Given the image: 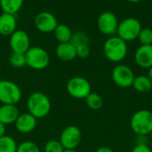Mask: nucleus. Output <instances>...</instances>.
Wrapping results in <instances>:
<instances>
[{"label":"nucleus","instance_id":"c85d7f7f","mask_svg":"<svg viewBox=\"0 0 152 152\" xmlns=\"http://www.w3.org/2000/svg\"><path fill=\"white\" fill-rule=\"evenodd\" d=\"M131 152H152L148 144H135Z\"/></svg>","mask_w":152,"mask_h":152},{"label":"nucleus","instance_id":"6e6552de","mask_svg":"<svg viewBox=\"0 0 152 152\" xmlns=\"http://www.w3.org/2000/svg\"><path fill=\"white\" fill-rule=\"evenodd\" d=\"M111 77L118 87L127 89L132 87L135 75L130 66L124 64H118L112 70Z\"/></svg>","mask_w":152,"mask_h":152},{"label":"nucleus","instance_id":"4468645a","mask_svg":"<svg viewBox=\"0 0 152 152\" xmlns=\"http://www.w3.org/2000/svg\"><path fill=\"white\" fill-rule=\"evenodd\" d=\"M37 121V119H36L28 112H26V113H22L19 115L18 118L16 119L14 123V125H15L16 130L19 133L27 134V133L33 132L36 129Z\"/></svg>","mask_w":152,"mask_h":152},{"label":"nucleus","instance_id":"dca6fc26","mask_svg":"<svg viewBox=\"0 0 152 152\" xmlns=\"http://www.w3.org/2000/svg\"><path fill=\"white\" fill-rule=\"evenodd\" d=\"M20 115L16 105H2L0 106V123L4 125H10L15 123Z\"/></svg>","mask_w":152,"mask_h":152},{"label":"nucleus","instance_id":"412c9836","mask_svg":"<svg viewBox=\"0 0 152 152\" xmlns=\"http://www.w3.org/2000/svg\"><path fill=\"white\" fill-rule=\"evenodd\" d=\"M86 106L92 110H99L103 106V99L102 98L95 92H91L86 99Z\"/></svg>","mask_w":152,"mask_h":152},{"label":"nucleus","instance_id":"1a4fd4ad","mask_svg":"<svg viewBox=\"0 0 152 152\" xmlns=\"http://www.w3.org/2000/svg\"><path fill=\"white\" fill-rule=\"evenodd\" d=\"M119 22L117 15L110 11L102 13L97 19V26L99 30L106 36L111 37L117 33Z\"/></svg>","mask_w":152,"mask_h":152},{"label":"nucleus","instance_id":"423d86ee","mask_svg":"<svg viewBox=\"0 0 152 152\" xmlns=\"http://www.w3.org/2000/svg\"><path fill=\"white\" fill-rule=\"evenodd\" d=\"M142 29V24L138 19L128 17L119 22L117 30V36L127 43L136 39Z\"/></svg>","mask_w":152,"mask_h":152},{"label":"nucleus","instance_id":"bb28decb","mask_svg":"<svg viewBox=\"0 0 152 152\" xmlns=\"http://www.w3.org/2000/svg\"><path fill=\"white\" fill-rule=\"evenodd\" d=\"M65 151L60 141L50 140L45 144V152H63Z\"/></svg>","mask_w":152,"mask_h":152},{"label":"nucleus","instance_id":"20e7f679","mask_svg":"<svg viewBox=\"0 0 152 152\" xmlns=\"http://www.w3.org/2000/svg\"><path fill=\"white\" fill-rule=\"evenodd\" d=\"M26 65L34 70H43L50 64L48 52L41 47H30L25 53Z\"/></svg>","mask_w":152,"mask_h":152},{"label":"nucleus","instance_id":"2f4dec72","mask_svg":"<svg viewBox=\"0 0 152 152\" xmlns=\"http://www.w3.org/2000/svg\"><path fill=\"white\" fill-rule=\"evenodd\" d=\"M5 126H6V125H4V124L0 123V138L3 137V136H4V135H6V134H5V132H6Z\"/></svg>","mask_w":152,"mask_h":152},{"label":"nucleus","instance_id":"7ed1b4c3","mask_svg":"<svg viewBox=\"0 0 152 152\" xmlns=\"http://www.w3.org/2000/svg\"><path fill=\"white\" fill-rule=\"evenodd\" d=\"M130 125L137 136H149L152 132V111L149 109L136 111L131 117Z\"/></svg>","mask_w":152,"mask_h":152},{"label":"nucleus","instance_id":"c9c22d12","mask_svg":"<svg viewBox=\"0 0 152 152\" xmlns=\"http://www.w3.org/2000/svg\"><path fill=\"white\" fill-rule=\"evenodd\" d=\"M150 135H151V136H152V132H151V134H150Z\"/></svg>","mask_w":152,"mask_h":152},{"label":"nucleus","instance_id":"aec40b11","mask_svg":"<svg viewBox=\"0 0 152 152\" xmlns=\"http://www.w3.org/2000/svg\"><path fill=\"white\" fill-rule=\"evenodd\" d=\"M24 0H0V8L3 13L15 15L22 7Z\"/></svg>","mask_w":152,"mask_h":152},{"label":"nucleus","instance_id":"7c9ffc66","mask_svg":"<svg viewBox=\"0 0 152 152\" xmlns=\"http://www.w3.org/2000/svg\"><path fill=\"white\" fill-rule=\"evenodd\" d=\"M95 152H115L112 149H110V147H106V146H102L100 147L96 150Z\"/></svg>","mask_w":152,"mask_h":152},{"label":"nucleus","instance_id":"9d476101","mask_svg":"<svg viewBox=\"0 0 152 152\" xmlns=\"http://www.w3.org/2000/svg\"><path fill=\"white\" fill-rule=\"evenodd\" d=\"M82 140V133L77 126H67L61 133L60 142L64 150H76Z\"/></svg>","mask_w":152,"mask_h":152},{"label":"nucleus","instance_id":"f704fd0d","mask_svg":"<svg viewBox=\"0 0 152 152\" xmlns=\"http://www.w3.org/2000/svg\"><path fill=\"white\" fill-rule=\"evenodd\" d=\"M63 152H78V151H77L76 150H65Z\"/></svg>","mask_w":152,"mask_h":152},{"label":"nucleus","instance_id":"a211bd4d","mask_svg":"<svg viewBox=\"0 0 152 152\" xmlns=\"http://www.w3.org/2000/svg\"><path fill=\"white\" fill-rule=\"evenodd\" d=\"M54 37L56 39V40L59 43H67V42H70L71 38H72V31L70 30V28L66 25V24H58V26L55 28L54 31H53Z\"/></svg>","mask_w":152,"mask_h":152},{"label":"nucleus","instance_id":"cd10ccee","mask_svg":"<svg viewBox=\"0 0 152 152\" xmlns=\"http://www.w3.org/2000/svg\"><path fill=\"white\" fill-rule=\"evenodd\" d=\"M77 49V57L79 58H86L90 55V47L88 44L81 45L76 47Z\"/></svg>","mask_w":152,"mask_h":152},{"label":"nucleus","instance_id":"6ab92c4d","mask_svg":"<svg viewBox=\"0 0 152 152\" xmlns=\"http://www.w3.org/2000/svg\"><path fill=\"white\" fill-rule=\"evenodd\" d=\"M132 87L137 92L146 93L152 89V83L147 75H138L134 77Z\"/></svg>","mask_w":152,"mask_h":152},{"label":"nucleus","instance_id":"5701e85b","mask_svg":"<svg viewBox=\"0 0 152 152\" xmlns=\"http://www.w3.org/2000/svg\"><path fill=\"white\" fill-rule=\"evenodd\" d=\"M89 37L88 35L84 32V31H77L76 33H73L70 43L73 44L76 47L81 45H85V44H88L89 45Z\"/></svg>","mask_w":152,"mask_h":152},{"label":"nucleus","instance_id":"f03ea898","mask_svg":"<svg viewBox=\"0 0 152 152\" xmlns=\"http://www.w3.org/2000/svg\"><path fill=\"white\" fill-rule=\"evenodd\" d=\"M51 108L52 105L50 99L43 92H33L28 98V112L36 119H41L47 116L51 111Z\"/></svg>","mask_w":152,"mask_h":152},{"label":"nucleus","instance_id":"72a5a7b5","mask_svg":"<svg viewBox=\"0 0 152 152\" xmlns=\"http://www.w3.org/2000/svg\"><path fill=\"white\" fill-rule=\"evenodd\" d=\"M128 2H130V3H139V2H141L142 0H127Z\"/></svg>","mask_w":152,"mask_h":152},{"label":"nucleus","instance_id":"a878e982","mask_svg":"<svg viewBox=\"0 0 152 152\" xmlns=\"http://www.w3.org/2000/svg\"><path fill=\"white\" fill-rule=\"evenodd\" d=\"M137 39L141 45H152V29L142 28Z\"/></svg>","mask_w":152,"mask_h":152},{"label":"nucleus","instance_id":"2eb2a0df","mask_svg":"<svg viewBox=\"0 0 152 152\" xmlns=\"http://www.w3.org/2000/svg\"><path fill=\"white\" fill-rule=\"evenodd\" d=\"M17 28V21L13 14L3 13L0 15V35L10 37Z\"/></svg>","mask_w":152,"mask_h":152},{"label":"nucleus","instance_id":"b1692460","mask_svg":"<svg viewBox=\"0 0 152 152\" xmlns=\"http://www.w3.org/2000/svg\"><path fill=\"white\" fill-rule=\"evenodd\" d=\"M10 65L14 68H22L26 65V58L25 54H18V53H12L9 58Z\"/></svg>","mask_w":152,"mask_h":152},{"label":"nucleus","instance_id":"9b49d317","mask_svg":"<svg viewBox=\"0 0 152 152\" xmlns=\"http://www.w3.org/2000/svg\"><path fill=\"white\" fill-rule=\"evenodd\" d=\"M10 48L12 53L25 54L30 47L28 34L22 30H16L9 39Z\"/></svg>","mask_w":152,"mask_h":152},{"label":"nucleus","instance_id":"393cba45","mask_svg":"<svg viewBox=\"0 0 152 152\" xmlns=\"http://www.w3.org/2000/svg\"><path fill=\"white\" fill-rule=\"evenodd\" d=\"M16 152H41L38 145L32 141H24L17 146Z\"/></svg>","mask_w":152,"mask_h":152},{"label":"nucleus","instance_id":"0eeeda50","mask_svg":"<svg viewBox=\"0 0 152 152\" xmlns=\"http://www.w3.org/2000/svg\"><path fill=\"white\" fill-rule=\"evenodd\" d=\"M66 87L69 96L77 99H85L92 92L89 81L82 76H75L70 78L68 81Z\"/></svg>","mask_w":152,"mask_h":152},{"label":"nucleus","instance_id":"f3484780","mask_svg":"<svg viewBox=\"0 0 152 152\" xmlns=\"http://www.w3.org/2000/svg\"><path fill=\"white\" fill-rule=\"evenodd\" d=\"M55 54L60 60L69 62L77 57V49L76 47L70 42L59 43L55 48Z\"/></svg>","mask_w":152,"mask_h":152},{"label":"nucleus","instance_id":"f8f14e48","mask_svg":"<svg viewBox=\"0 0 152 152\" xmlns=\"http://www.w3.org/2000/svg\"><path fill=\"white\" fill-rule=\"evenodd\" d=\"M34 23L36 28L43 33L53 32L59 24L56 17L50 12L45 11L40 12L36 15Z\"/></svg>","mask_w":152,"mask_h":152},{"label":"nucleus","instance_id":"ddd939ff","mask_svg":"<svg viewBox=\"0 0 152 152\" xmlns=\"http://www.w3.org/2000/svg\"><path fill=\"white\" fill-rule=\"evenodd\" d=\"M134 62L142 69L152 67V45H141L134 52Z\"/></svg>","mask_w":152,"mask_h":152},{"label":"nucleus","instance_id":"f257e3e1","mask_svg":"<svg viewBox=\"0 0 152 152\" xmlns=\"http://www.w3.org/2000/svg\"><path fill=\"white\" fill-rule=\"evenodd\" d=\"M103 54L112 63H120L127 56V43L117 35L109 37L103 44Z\"/></svg>","mask_w":152,"mask_h":152},{"label":"nucleus","instance_id":"4be33fe9","mask_svg":"<svg viewBox=\"0 0 152 152\" xmlns=\"http://www.w3.org/2000/svg\"><path fill=\"white\" fill-rule=\"evenodd\" d=\"M17 146L16 141L9 135L0 138V152H16Z\"/></svg>","mask_w":152,"mask_h":152},{"label":"nucleus","instance_id":"39448f33","mask_svg":"<svg viewBox=\"0 0 152 152\" xmlns=\"http://www.w3.org/2000/svg\"><path fill=\"white\" fill-rule=\"evenodd\" d=\"M21 90L10 80H0V103L2 105H17L21 99Z\"/></svg>","mask_w":152,"mask_h":152},{"label":"nucleus","instance_id":"c756f323","mask_svg":"<svg viewBox=\"0 0 152 152\" xmlns=\"http://www.w3.org/2000/svg\"><path fill=\"white\" fill-rule=\"evenodd\" d=\"M135 144H148L149 145V137L145 135H138L135 140Z\"/></svg>","mask_w":152,"mask_h":152},{"label":"nucleus","instance_id":"473e14b6","mask_svg":"<svg viewBox=\"0 0 152 152\" xmlns=\"http://www.w3.org/2000/svg\"><path fill=\"white\" fill-rule=\"evenodd\" d=\"M147 76L149 77V79L151 80V82L152 83V67H151V68L148 70V74H147Z\"/></svg>","mask_w":152,"mask_h":152}]
</instances>
